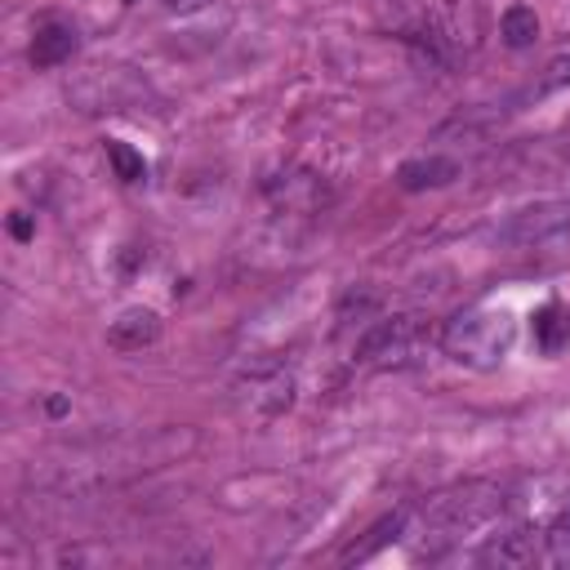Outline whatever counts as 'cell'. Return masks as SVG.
Segmentation results:
<instances>
[{"label": "cell", "mask_w": 570, "mask_h": 570, "mask_svg": "<svg viewBox=\"0 0 570 570\" xmlns=\"http://www.w3.org/2000/svg\"><path fill=\"white\" fill-rule=\"evenodd\" d=\"M191 432L187 428H156L147 436H116V441H89V445H71L53 459H45L40 468H31V481L58 494H85V490H102L116 485L125 476H138L147 468H160L169 459H178L183 450H191Z\"/></svg>", "instance_id": "1"}, {"label": "cell", "mask_w": 570, "mask_h": 570, "mask_svg": "<svg viewBox=\"0 0 570 570\" xmlns=\"http://www.w3.org/2000/svg\"><path fill=\"white\" fill-rule=\"evenodd\" d=\"M503 485L494 481H463L454 490L432 494L419 512H410L414 525H405V534L414 539L419 557H441L454 543H463L468 534H476L481 525H490L503 512Z\"/></svg>", "instance_id": "2"}, {"label": "cell", "mask_w": 570, "mask_h": 570, "mask_svg": "<svg viewBox=\"0 0 570 570\" xmlns=\"http://www.w3.org/2000/svg\"><path fill=\"white\" fill-rule=\"evenodd\" d=\"M517 347V312L512 307H468L445 321L441 352L468 370H494Z\"/></svg>", "instance_id": "3"}, {"label": "cell", "mask_w": 570, "mask_h": 570, "mask_svg": "<svg viewBox=\"0 0 570 570\" xmlns=\"http://www.w3.org/2000/svg\"><path fill=\"white\" fill-rule=\"evenodd\" d=\"M428 321L414 316V312H396V316H379L370 321L356 343H352V361L356 365H370V370H401V365H414L419 352L428 347Z\"/></svg>", "instance_id": "4"}, {"label": "cell", "mask_w": 570, "mask_h": 570, "mask_svg": "<svg viewBox=\"0 0 570 570\" xmlns=\"http://www.w3.org/2000/svg\"><path fill=\"white\" fill-rule=\"evenodd\" d=\"M499 240L525 254H552V258H570V205L566 200H543L530 209H517L503 227Z\"/></svg>", "instance_id": "5"}, {"label": "cell", "mask_w": 570, "mask_h": 570, "mask_svg": "<svg viewBox=\"0 0 570 570\" xmlns=\"http://www.w3.org/2000/svg\"><path fill=\"white\" fill-rule=\"evenodd\" d=\"M263 196H267V209L285 223H312L316 214H325L330 205V187L321 174L303 169V165H285L276 174L263 178Z\"/></svg>", "instance_id": "6"}, {"label": "cell", "mask_w": 570, "mask_h": 570, "mask_svg": "<svg viewBox=\"0 0 570 570\" xmlns=\"http://www.w3.org/2000/svg\"><path fill=\"white\" fill-rule=\"evenodd\" d=\"M294 370L285 361H249L236 379V396L249 414L258 419H276L294 405Z\"/></svg>", "instance_id": "7"}, {"label": "cell", "mask_w": 570, "mask_h": 570, "mask_svg": "<svg viewBox=\"0 0 570 570\" xmlns=\"http://www.w3.org/2000/svg\"><path fill=\"white\" fill-rule=\"evenodd\" d=\"M142 94L147 85L129 67H89L71 85V102L80 111H129L134 102H142Z\"/></svg>", "instance_id": "8"}, {"label": "cell", "mask_w": 570, "mask_h": 570, "mask_svg": "<svg viewBox=\"0 0 570 570\" xmlns=\"http://www.w3.org/2000/svg\"><path fill=\"white\" fill-rule=\"evenodd\" d=\"M481 566H543V525H512L503 534H494L481 552Z\"/></svg>", "instance_id": "9"}, {"label": "cell", "mask_w": 570, "mask_h": 570, "mask_svg": "<svg viewBox=\"0 0 570 570\" xmlns=\"http://www.w3.org/2000/svg\"><path fill=\"white\" fill-rule=\"evenodd\" d=\"M76 49H80L76 22H67V18H40L36 31H31V45H27V58H31L36 71H49V67L71 62Z\"/></svg>", "instance_id": "10"}, {"label": "cell", "mask_w": 570, "mask_h": 570, "mask_svg": "<svg viewBox=\"0 0 570 570\" xmlns=\"http://www.w3.org/2000/svg\"><path fill=\"white\" fill-rule=\"evenodd\" d=\"M156 338H160V316L151 307H125L107 325V347H116V352H142Z\"/></svg>", "instance_id": "11"}, {"label": "cell", "mask_w": 570, "mask_h": 570, "mask_svg": "<svg viewBox=\"0 0 570 570\" xmlns=\"http://www.w3.org/2000/svg\"><path fill=\"white\" fill-rule=\"evenodd\" d=\"M459 178V160L454 156H414V160H401L396 169V187L401 191H428V187H445Z\"/></svg>", "instance_id": "12"}, {"label": "cell", "mask_w": 570, "mask_h": 570, "mask_svg": "<svg viewBox=\"0 0 570 570\" xmlns=\"http://www.w3.org/2000/svg\"><path fill=\"white\" fill-rule=\"evenodd\" d=\"M499 36L508 49H530L539 40V13L530 4H508L499 18Z\"/></svg>", "instance_id": "13"}, {"label": "cell", "mask_w": 570, "mask_h": 570, "mask_svg": "<svg viewBox=\"0 0 570 570\" xmlns=\"http://www.w3.org/2000/svg\"><path fill=\"white\" fill-rule=\"evenodd\" d=\"M566 343H570V321L561 316L557 303H543V307L534 312V347L548 352V356H557Z\"/></svg>", "instance_id": "14"}, {"label": "cell", "mask_w": 570, "mask_h": 570, "mask_svg": "<svg viewBox=\"0 0 570 570\" xmlns=\"http://www.w3.org/2000/svg\"><path fill=\"white\" fill-rule=\"evenodd\" d=\"M405 525H410V508H396L392 517H383V521L370 530V539H365V543H352V548L343 552V561H370L387 539H401V534H405Z\"/></svg>", "instance_id": "15"}, {"label": "cell", "mask_w": 570, "mask_h": 570, "mask_svg": "<svg viewBox=\"0 0 570 570\" xmlns=\"http://www.w3.org/2000/svg\"><path fill=\"white\" fill-rule=\"evenodd\" d=\"M543 566L570 570V508L543 525Z\"/></svg>", "instance_id": "16"}, {"label": "cell", "mask_w": 570, "mask_h": 570, "mask_svg": "<svg viewBox=\"0 0 570 570\" xmlns=\"http://www.w3.org/2000/svg\"><path fill=\"white\" fill-rule=\"evenodd\" d=\"M102 151H107V165H111V174H116L120 183H142V178H147V160H142V151H134L125 138H107Z\"/></svg>", "instance_id": "17"}, {"label": "cell", "mask_w": 570, "mask_h": 570, "mask_svg": "<svg viewBox=\"0 0 570 570\" xmlns=\"http://www.w3.org/2000/svg\"><path fill=\"white\" fill-rule=\"evenodd\" d=\"M561 89H570V53H557V58L543 67V76L530 85V98L539 102V98H552V94H561Z\"/></svg>", "instance_id": "18"}, {"label": "cell", "mask_w": 570, "mask_h": 570, "mask_svg": "<svg viewBox=\"0 0 570 570\" xmlns=\"http://www.w3.org/2000/svg\"><path fill=\"white\" fill-rule=\"evenodd\" d=\"M209 0H160V9H169V13H200Z\"/></svg>", "instance_id": "19"}, {"label": "cell", "mask_w": 570, "mask_h": 570, "mask_svg": "<svg viewBox=\"0 0 570 570\" xmlns=\"http://www.w3.org/2000/svg\"><path fill=\"white\" fill-rule=\"evenodd\" d=\"M9 232H13L18 240H31V218H27V214H9Z\"/></svg>", "instance_id": "20"}, {"label": "cell", "mask_w": 570, "mask_h": 570, "mask_svg": "<svg viewBox=\"0 0 570 570\" xmlns=\"http://www.w3.org/2000/svg\"><path fill=\"white\" fill-rule=\"evenodd\" d=\"M125 4H134V0H125Z\"/></svg>", "instance_id": "21"}]
</instances>
